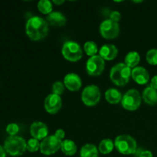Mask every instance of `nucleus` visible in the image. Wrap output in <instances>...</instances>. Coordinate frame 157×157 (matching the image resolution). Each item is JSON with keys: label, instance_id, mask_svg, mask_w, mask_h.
<instances>
[{"label": "nucleus", "instance_id": "10", "mask_svg": "<svg viewBox=\"0 0 157 157\" xmlns=\"http://www.w3.org/2000/svg\"><path fill=\"white\" fill-rule=\"evenodd\" d=\"M105 62L100 55L90 57L86 64V71L90 76H99L104 70Z\"/></svg>", "mask_w": 157, "mask_h": 157}, {"label": "nucleus", "instance_id": "26", "mask_svg": "<svg viewBox=\"0 0 157 157\" xmlns=\"http://www.w3.org/2000/svg\"><path fill=\"white\" fill-rule=\"evenodd\" d=\"M40 144L41 143H39V140H38L34 138L29 139L27 142V150L31 153H35L40 150Z\"/></svg>", "mask_w": 157, "mask_h": 157}, {"label": "nucleus", "instance_id": "1", "mask_svg": "<svg viewBox=\"0 0 157 157\" xmlns=\"http://www.w3.org/2000/svg\"><path fill=\"white\" fill-rule=\"evenodd\" d=\"M26 34L32 41H39L47 36L48 23L39 16L31 17L26 22Z\"/></svg>", "mask_w": 157, "mask_h": 157}, {"label": "nucleus", "instance_id": "25", "mask_svg": "<svg viewBox=\"0 0 157 157\" xmlns=\"http://www.w3.org/2000/svg\"><path fill=\"white\" fill-rule=\"evenodd\" d=\"M147 62L151 65H157V49H150L146 55Z\"/></svg>", "mask_w": 157, "mask_h": 157}, {"label": "nucleus", "instance_id": "30", "mask_svg": "<svg viewBox=\"0 0 157 157\" xmlns=\"http://www.w3.org/2000/svg\"><path fill=\"white\" fill-rule=\"evenodd\" d=\"M55 136H56L58 139L62 140L64 138V136H65V132H64V130H62V129H58V130H57L56 131H55Z\"/></svg>", "mask_w": 157, "mask_h": 157}, {"label": "nucleus", "instance_id": "28", "mask_svg": "<svg viewBox=\"0 0 157 157\" xmlns=\"http://www.w3.org/2000/svg\"><path fill=\"white\" fill-rule=\"evenodd\" d=\"M18 130H19V127L18 126V124H15V123L8 124L6 127V132L10 136H15L18 133Z\"/></svg>", "mask_w": 157, "mask_h": 157}, {"label": "nucleus", "instance_id": "15", "mask_svg": "<svg viewBox=\"0 0 157 157\" xmlns=\"http://www.w3.org/2000/svg\"><path fill=\"white\" fill-rule=\"evenodd\" d=\"M118 54V49L115 45L111 44H104L99 50V55L104 60L111 61L113 60Z\"/></svg>", "mask_w": 157, "mask_h": 157}, {"label": "nucleus", "instance_id": "32", "mask_svg": "<svg viewBox=\"0 0 157 157\" xmlns=\"http://www.w3.org/2000/svg\"><path fill=\"white\" fill-rule=\"evenodd\" d=\"M150 87L157 90V75H155L150 81Z\"/></svg>", "mask_w": 157, "mask_h": 157}, {"label": "nucleus", "instance_id": "31", "mask_svg": "<svg viewBox=\"0 0 157 157\" xmlns=\"http://www.w3.org/2000/svg\"><path fill=\"white\" fill-rule=\"evenodd\" d=\"M138 157H153V153L150 150H143Z\"/></svg>", "mask_w": 157, "mask_h": 157}, {"label": "nucleus", "instance_id": "2", "mask_svg": "<svg viewBox=\"0 0 157 157\" xmlns=\"http://www.w3.org/2000/svg\"><path fill=\"white\" fill-rule=\"evenodd\" d=\"M132 70L125 63H118L110 70V78L112 82L117 86H124L129 82Z\"/></svg>", "mask_w": 157, "mask_h": 157}, {"label": "nucleus", "instance_id": "33", "mask_svg": "<svg viewBox=\"0 0 157 157\" xmlns=\"http://www.w3.org/2000/svg\"><path fill=\"white\" fill-rule=\"evenodd\" d=\"M0 157H6V152L4 147L0 145Z\"/></svg>", "mask_w": 157, "mask_h": 157}, {"label": "nucleus", "instance_id": "7", "mask_svg": "<svg viewBox=\"0 0 157 157\" xmlns=\"http://www.w3.org/2000/svg\"><path fill=\"white\" fill-rule=\"evenodd\" d=\"M62 140L58 139L55 135L48 136L40 144V151L46 156L55 154L61 149Z\"/></svg>", "mask_w": 157, "mask_h": 157}, {"label": "nucleus", "instance_id": "13", "mask_svg": "<svg viewBox=\"0 0 157 157\" xmlns=\"http://www.w3.org/2000/svg\"><path fill=\"white\" fill-rule=\"evenodd\" d=\"M64 84L71 91H78L82 85L81 79L75 73H69L64 77Z\"/></svg>", "mask_w": 157, "mask_h": 157}, {"label": "nucleus", "instance_id": "6", "mask_svg": "<svg viewBox=\"0 0 157 157\" xmlns=\"http://www.w3.org/2000/svg\"><path fill=\"white\" fill-rule=\"evenodd\" d=\"M142 98L140 94L136 89H130L123 96L121 104L124 109L130 111L136 110L141 104Z\"/></svg>", "mask_w": 157, "mask_h": 157}, {"label": "nucleus", "instance_id": "9", "mask_svg": "<svg viewBox=\"0 0 157 157\" xmlns=\"http://www.w3.org/2000/svg\"><path fill=\"white\" fill-rule=\"evenodd\" d=\"M100 32L101 36L106 39H114L119 35V24L110 19L104 20L100 25Z\"/></svg>", "mask_w": 157, "mask_h": 157}, {"label": "nucleus", "instance_id": "27", "mask_svg": "<svg viewBox=\"0 0 157 157\" xmlns=\"http://www.w3.org/2000/svg\"><path fill=\"white\" fill-rule=\"evenodd\" d=\"M64 90V84L61 81H56L52 86V94L61 95Z\"/></svg>", "mask_w": 157, "mask_h": 157}, {"label": "nucleus", "instance_id": "11", "mask_svg": "<svg viewBox=\"0 0 157 157\" xmlns=\"http://www.w3.org/2000/svg\"><path fill=\"white\" fill-rule=\"evenodd\" d=\"M62 106V100L59 95L51 94L46 97L44 100V108L48 113L51 114L57 113Z\"/></svg>", "mask_w": 157, "mask_h": 157}, {"label": "nucleus", "instance_id": "34", "mask_svg": "<svg viewBox=\"0 0 157 157\" xmlns=\"http://www.w3.org/2000/svg\"><path fill=\"white\" fill-rule=\"evenodd\" d=\"M64 2V0H54V1L52 2V3H53V4L57 5V6H59V5L63 4Z\"/></svg>", "mask_w": 157, "mask_h": 157}, {"label": "nucleus", "instance_id": "20", "mask_svg": "<svg viewBox=\"0 0 157 157\" xmlns=\"http://www.w3.org/2000/svg\"><path fill=\"white\" fill-rule=\"evenodd\" d=\"M80 155L81 157H98V148L94 144H85L81 147Z\"/></svg>", "mask_w": 157, "mask_h": 157}, {"label": "nucleus", "instance_id": "22", "mask_svg": "<svg viewBox=\"0 0 157 157\" xmlns=\"http://www.w3.org/2000/svg\"><path fill=\"white\" fill-rule=\"evenodd\" d=\"M114 144L110 139H104L101 141L99 144V151L104 155L109 154L113 151Z\"/></svg>", "mask_w": 157, "mask_h": 157}, {"label": "nucleus", "instance_id": "23", "mask_svg": "<svg viewBox=\"0 0 157 157\" xmlns=\"http://www.w3.org/2000/svg\"><path fill=\"white\" fill-rule=\"evenodd\" d=\"M38 9L42 14L49 15L53 10L52 2L48 0H41L38 3Z\"/></svg>", "mask_w": 157, "mask_h": 157}, {"label": "nucleus", "instance_id": "4", "mask_svg": "<svg viewBox=\"0 0 157 157\" xmlns=\"http://www.w3.org/2000/svg\"><path fill=\"white\" fill-rule=\"evenodd\" d=\"M114 146L120 153L124 155L134 154L137 150L136 141L130 135H120L115 139Z\"/></svg>", "mask_w": 157, "mask_h": 157}, {"label": "nucleus", "instance_id": "29", "mask_svg": "<svg viewBox=\"0 0 157 157\" xmlns=\"http://www.w3.org/2000/svg\"><path fill=\"white\" fill-rule=\"evenodd\" d=\"M121 14L118 11H113L110 14V19L112 21L117 22L121 20Z\"/></svg>", "mask_w": 157, "mask_h": 157}, {"label": "nucleus", "instance_id": "17", "mask_svg": "<svg viewBox=\"0 0 157 157\" xmlns=\"http://www.w3.org/2000/svg\"><path fill=\"white\" fill-rule=\"evenodd\" d=\"M142 98L149 105H155L157 104V90L150 86L146 87L143 92Z\"/></svg>", "mask_w": 157, "mask_h": 157}, {"label": "nucleus", "instance_id": "14", "mask_svg": "<svg viewBox=\"0 0 157 157\" xmlns=\"http://www.w3.org/2000/svg\"><path fill=\"white\" fill-rule=\"evenodd\" d=\"M131 77L134 81L141 85L146 84L150 80V75L147 69L140 66L134 67L132 70Z\"/></svg>", "mask_w": 157, "mask_h": 157}, {"label": "nucleus", "instance_id": "35", "mask_svg": "<svg viewBox=\"0 0 157 157\" xmlns=\"http://www.w3.org/2000/svg\"><path fill=\"white\" fill-rule=\"evenodd\" d=\"M143 1H133V2H137V3H140V2H142Z\"/></svg>", "mask_w": 157, "mask_h": 157}, {"label": "nucleus", "instance_id": "12", "mask_svg": "<svg viewBox=\"0 0 157 157\" xmlns=\"http://www.w3.org/2000/svg\"><path fill=\"white\" fill-rule=\"evenodd\" d=\"M30 133L32 138L38 140H43L48 134V128L44 123L41 121H35L30 127Z\"/></svg>", "mask_w": 157, "mask_h": 157}, {"label": "nucleus", "instance_id": "18", "mask_svg": "<svg viewBox=\"0 0 157 157\" xmlns=\"http://www.w3.org/2000/svg\"><path fill=\"white\" fill-rule=\"evenodd\" d=\"M122 94L118 90L115 88L108 89L105 92V98L107 101L110 104H118L122 101Z\"/></svg>", "mask_w": 157, "mask_h": 157}, {"label": "nucleus", "instance_id": "8", "mask_svg": "<svg viewBox=\"0 0 157 157\" xmlns=\"http://www.w3.org/2000/svg\"><path fill=\"white\" fill-rule=\"evenodd\" d=\"M81 99L86 106L93 107L98 104L101 99V91L98 86L90 84L83 90Z\"/></svg>", "mask_w": 157, "mask_h": 157}, {"label": "nucleus", "instance_id": "24", "mask_svg": "<svg viewBox=\"0 0 157 157\" xmlns=\"http://www.w3.org/2000/svg\"><path fill=\"white\" fill-rule=\"evenodd\" d=\"M84 50L86 55L90 57L95 56L98 52V48L96 43L93 41H88L85 42L84 45Z\"/></svg>", "mask_w": 157, "mask_h": 157}, {"label": "nucleus", "instance_id": "16", "mask_svg": "<svg viewBox=\"0 0 157 157\" xmlns=\"http://www.w3.org/2000/svg\"><path fill=\"white\" fill-rule=\"evenodd\" d=\"M46 21L49 25L55 27H61L67 21L65 15L60 12H52L46 17Z\"/></svg>", "mask_w": 157, "mask_h": 157}, {"label": "nucleus", "instance_id": "5", "mask_svg": "<svg viewBox=\"0 0 157 157\" xmlns=\"http://www.w3.org/2000/svg\"><path fill=\"white\" fill-rule=\"evenodd\" d=\"M61 53L66 60L71 62H76L81 59L83 52L81 46L76 41H67L63 44Z\"/></svg>", "mask_w": 157, "mask_h": 157}, {"label": "nucleus", "instance_id": "3", "mask_svg": "<svg viewBox=\"0 0 157 157\" xmlns=\"http://www.w3.org/2000/svg\"><path fill=\"white\" fill-rule=\"evenodd\" d=\"M3 147L10 156H18L24 154L27 150V143L21 136H9L5 140Z\"/></svg>", "mask_w": 157, "mask_h": 157}, {"label": "nucleus", "instance_id": "19", "mask_svg": "<svg viewBox=\"0 0 157 157\" xmlns=\"http://www.w3.org/2000/svg\"><path fill=\"white\" fill-rule=\"evenodd\" d=\"M61 151L67 156H73L77 153V146L74 141L71 140H65L62 141L61 147Z\"/></svg>", "mask_w": 157, "mask_h": 157}, {"label": "nucleus", "instance_id": "21", "mask_svg": "<svg viewBox=\"0 0 157 157\" xmlns=\"http://www.w3.org/2000/svg\"><path fill=\"white\" fill-rule=\"evenodd\" d=\"M125 64H127L128 67H137V64H139L140 61V55L138 52H130L126 55L125 57Z\"/></svg>", "mask_w": 157, "mask_h": 157}]
</instances>
